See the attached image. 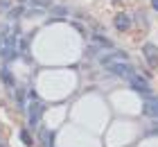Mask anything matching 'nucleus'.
Masks as SVG:
<instances>
[{
	"label": "nucleus",
	"mask_w": 158,
	"mask_h": 147,
	"mask_svg": "<svg viewBox=\"0 0 158 147\" xmlns=\"http://www.w3.org/2000/svg\"><path fill=\"white\" fill-rule=\"evenodd\" d=\"M18 136H20V141H23L27 147H32V145H34V138H32V134H30L27 129H20V134H18Z\"/></svg>",
	"instance_id": "9b49d317"
},
{
	"label": "nucleus",
	"mask_w": 158,
	"mask_h": 147,
	"mask_svg": "<svg viewBox=\"0 0 158 147\" xmlns=\"http://www.w3.org/2000/svg\"><path fill=\"white\" fill-rule=\"evenodd\" d=\"M50 14H52V18H66L68 16V9H66V7H52Z\"/></svg>",
	"instance_id": "9d476101"
},
{
	"label": "nucleus",
	"mask_w": 158,
	"mask_h": 147,
	"mask_svg": "<svg viewBox=\"0 0 158 147\" xmlns=\"http://www.w3.org/2000/svg\"><path fill=\"white\" fill-rule=\"evenodd\" d=\"M41 141L45 143V147H54V134L41 127Z\"/></svg>",
	"instance_id": "0eeeda50"
},
{
	"label": "nucleus",
	"mask_w": 158,
	"mask_h": 147,
	"mask_svg": "<svg viewBox=\"0 0 158 147\" xmlns=\"http://www.w3.org/2000/svg\"><path fill=\"white\" fill-rule=\"evenodd\" d=\"M9 9V0H0V11H7Z\"/></svg>",
	"instance_id": "2eb2a0df"
},
{
	"label": "nucleus",
	"mask_w": 158,
	"mask_h": 147,
	"mask_svg": "<svg viewBox=\"0 0 158 147\" xmlns=\"http://www.w3.org/2000/svg\"><path fill=\"white\" fill-rule=\"evenodd\" d=\"M75 29H79V34H86V29H84L81 25H79V23H75Z\"/></svg>",
	"instance_id": "dca6fc26"
},
{
	"label": "nucleus",
	"mask_w": 158,
	"mask_h": 147,
	"mask_svg": "<svg viewBox=\"0 0 158 147\" xmlns=\"http://www.w3.org/2000/svg\"><path fill=\"white\" fill-rule=\"evenodd\" d=\"M142 54H145L147 63L152 66V68L158 66V48L154 45V43H145V45H142Z\"/></svg>",
	"instance_id": "20e7f679"
},
{
	"label": "nucleus",
	"mask_w": 158,
	"mask_h": 147,
	"mask_svg": "<svg viewBox=\"0 0 158 147\" xmlns=\"http://www.w3.org/2000/svg\"><path fill=\"white\" fill-rule=\"evenodd\" d=\"M142 111H145L147 118H152V120H158V97H152V100H145V106H142Z\"/></svg>",
	"instance_id": "39448f33"
},
{
	"label": "nucleus",
	"mask_w": 158,
	"mask_h": 147,
	"mask_svg": "<svg viewBox=\"0 0 158 147\" xmlns=\"http://www.w3.org/2000/svg\"><path fill=\"white\" fill-rule=\"evenodd\" d=\"M16 100H18V106H20V109H25V93H23V91H18V93H16Z\"/></svg>",
	"instance_id": "4468645a"
},
{
	"label": "nucleus",
	"mask_w": 158,
	"mask_h": 147,
	"mask_svg": "<svg viewBox=\"0 0 158 147\" xmlns=\"http://www.w3.org/2000/svg\"><path fill=\"white\" fill-rule=\"evenodd\" d=\"M129 84H131V88H133L135 93H140V95H149V93H152V86H149V82H147L145 77L135 75V72L129 77Z\"/></svg>",
	"instance_id": "7ed1b4c3"
},
{
	"label": "nucleus",
	"mask_w": 158,
	"mask_h": 147,
	"mask_svg": "<svg viewBox=\"0 0 158 147\" xmlns=\"http://www.w3.org/2000/svg\"><path fill=\"white\" fill-rule=\"evenodd\" d=\"M106 68H109V72H113L115 77H127L129 79L133 75V68L127 61H111V63H106Z\"/></svg>",
	"instance_id": "f257e3e1"
},
{
	"label": "nucleus",
	"mask_w": 158,
	"mask_h": 147,
	"mask_svg": "<svg viewBox=\"0 0 158 147\" xmlns=\"http://www.w3.org/2000/svg\"><path fill=\"white\" fill-rule=\"evenodd\" d=\"M93 41H95V43H99V45H104V48H111V41L106 39L104 34H95V36H93Z\"/></svg>",
	"instance_id": "f8f14e48"
},
{
	"label": "nucleus",
	"mask_w": 158,
	"mask_h": 147,
	"mask_svg": "<svg viewBox=\"0 0 158 147\" xmlns=\"http://www.w3.org/2000/svg\"><path fill=\"white\" fill-rule=\"evenodd\" d=\"M30 2L32 9H48V7H52V0H27Z\"/></svg>",
	"instance_id": "6e6552de"
},
{
	"label": "nucleus",
	"mask_w": 158,
	"mask_h": 147,
	"mask_svg": "<svg viewBox=\"0 0 158 147\" xmlns=\"http://www.w3.org/2000/svg\"><path fill=\"white\" fill-rule=\"evenodd\" d=\"M0 77H2V82H5V84H9V86H16V82H14V75H11V70H9V68H2Z\"/></svg>",
	"instance_id": "1a4fd4ad"
},
{
	"label": "nucleus",
	"mask_w": 158,
	"mask_h": 147,
	"mask_svg": "<svg viewBox=\"0 0 158 147\" xmlns=\"http://www.w3.org/2000/svg\"><path fill=\"white\" fill-rule=\"evenodd\" d=\"M43 111H45V104L39 102V100H32V104L27 106V118H30V124H32V127H36V124H39Z\"/></svg>",
	"instance_id": "f03ea898"
},
{
	"label": "nucleus",
	"mask_w": 158,
	"mask_h": 147,
	"mask_svg": "<svg viewBox=\"0 0 158 147\" xmlns=\"http://www.w3.org/2000/svg\"><path fill=\"white\" fill-rule=\"evenodd\" d=\"M115 29H120V32H127L129 27H131V18L127 16V14H115Z\"/></svg>",
	"instance_id": "423d86ee"
},
{
	"label": "nucleus",
	"mask_w": 158,
	"mask_h": 147,
	"mask_svg": "<svg viewBox=\"0 0 158 147\" xmlns=\"http://www.w3.org/2000/svg\"><path fill=\"white\" fill-rule=\"evenodd\" d=\"M20 14H25V9H23V7H16V9H11V11H9V18H18Z\"/></svg>",
	"instance_id": "ddd939ff"
},
{
	"label": "nucleus",
	"mask_w": 158,
	"mask_h": 147,
	"mask_svg": "<svg viewBox=\"0 0 158 147\" xmlns=\"http://www.w3.org/2000/svg\"><path fill=\"white\" fill-rule=\"evenodd\" d=\"M152 7H154V9L158 11V0H152Z\"/></svg>",
	"instance_id": "f3484780"
},
{
	"label": "nucleus",
	"mask_w": 158,
	"mask_h": 147,
	"mask_svg": "<svg viewBox=\"0 0 158 147\" xmlns=\"http://www.w3.org/2000/svg\"><path fill=\"white\" fill-rule=\"evenodd\" d=\"M152 131H154V134H158V120L154 122V129H152Z\"/></svg>",
	"instance_id": "a211bd4d"
}]
</instances>
